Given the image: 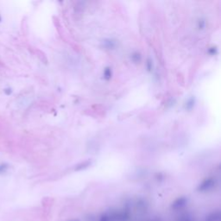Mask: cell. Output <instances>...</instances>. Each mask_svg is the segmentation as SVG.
<instances>
[{
  "mask_svg": "<svg viewBox=\"0 0 221 221\" xmlns=\"http://www.w3.org/2000/svg\"><path fill=\"white\" fill-rule=\"evenodd\" d=\"M8 168H9V166H8L7 163H1L0 164V175L5 173L7 171V169H8Z\"/></svg>",
  "mask_w": 221,
  "mask_h": 221,
  "instance_id": "1",
  "label": "cell"
}]
</instances>
